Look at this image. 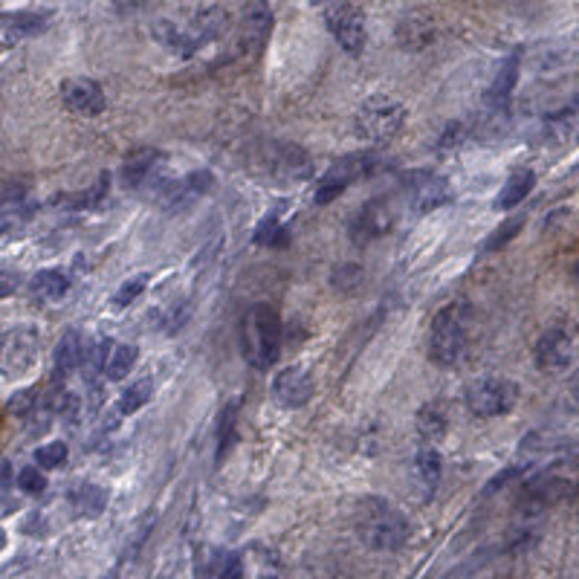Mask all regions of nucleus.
I'll use <instances>...</instances> for the list:
<instances>
[{
    "label": "nucleus",
    "mask_w": 579,
    "mask_h": 579,
    "mask_svg": "<svg viewBox=\"0 0 579 579\" xmlns=\"http://www.w3.org/2000/svg\"><path fill=\"white\" fill-rule=\"evenodd\" d=\"M357 536L371 551H397L409 539V522L406 516L391 507L386 498H362L357 507Z\"/></svg>",
    "instance_id": "nucleus-1"
},
{
    "label": "nucleus",
    "mask_w": 579,
    "mask_h": 579,
    "mask_svg": "<svg viewBox=\"0 0 579 579\" xmlns=\"http://www.w3.org/2000/svg\"><path fill=\"white\" fill-rule=\"evenodd\" d=\"M469 304L449 302L441 307L429 328V357L435 365L452 368L467 354L469 342Z\"/></svg>",
    "instance_id": "nucleus-2"
},
{
    "label": "nucleus",
    "mask_w": 579,
    "mask_h": 579,
    "mask_svg": "<svg viewBox=\"0 0 579 579\" xmlns=\"http://www.w3.org/2000/svg\"><path fill=\"white\" fill-rule=\"evenodd\" d=\"M241 339H244V354L249 365L258 371H270L281 354V322H278L276 307L264 302L252 304L244 316Z\"/></svg>",
    "instance_id": "nucleus-3"
},
{
    "label": "nucleus",
    "mask_w": 579,
    "mask_h": 579,
    "mask_svg": "<svg viewBox=\"0 0 579 579\" xmlns=\"http://www.w3.org/2000/svg\"><path fill=\"white\" fill-rule=\"evenodd\" d=\"M226 29H229V12L221 9V6H209V9H203V12L194 15L189 27L180 29L174 27V24H157L154 32H157V41H163L177 56L189 58L194 56L197 50H203L206 44L223 38Z\"/></svg>",
    "instance_id": "nucleus-4"
},
{
    "label": "nucleus",
    "mask_w": 579,
    "mask_h": 579,
    "mask_svg": "<svg viewBox=\"0 0 579 579\" xmlns=\"http://www.w3.org/2000/svg\"><path fill=\"white\" fill-rule=\"evenodd\" d=\"M354 125H357V134L362 139L388 142L403 131L406 108H403V102H397L391 96H371L359 105Z\"/></svg>",
    "instance_id": "nucleus-5"
},
{
    "label": "nucleus",
    "mask_w": 579,
    "mask_h": 579,
    "mask_svg": "<svg viewBox=\"0 0 579 579\" xmlns=\"http://www.w3.org/2000/svg\"><path fill=\"white\" fill-rule=\"evenodd\" d=\"M519 386L507 377H481L467 388V406L475 417H504L519 403Z\"/></svg>",
    "instance_id": "nucleus-6"
},
{
    "label": "nucleus",
    "mask_w": 579,
    "mask_h": 579,
    "mask_svg": "<svg viewBox=\"0 0 579 579\" xmlns=\"http://www.w3.org/2000/svg\"><path fill=\"white\" fill-rule=\"evenodd\" d=\"M377 168H380V157H377V154H351V157L333 163V166L325 171V177L319 180V186H316V203H319V206L333 203L348 186H354L357 180L374 174Z\"/></svg>",
    "instance_id": "nucleus-7"
},
{
    "label": "nucleus",
    "mask_w": 579,
    "mask_h": 579,
    "mask_svg": "<svg viewBox=\"0 0 579 579\" xmlns=\"http://www.w3.org/2000/svg\"><path fill=\"white\" fill-rule=\"evenodd\" d=\"M403 194L414 215H429L452 200V186L435 171H409L403 174Z\"/></svg>",
    "instance_id": "nucleus-8"
},
{
    "label": "nucleus",
    "mask_w": 579,
    "mask_h": 579,
    "mask_svg": "<svg viewBox=\"0 0 579 579\" xmlns=\"http://www.w3.org/2000/svg\"><path fill=\"white\" fill-rule=\"evenodd\" d=\"M38 359V331L15 328L0 339V374L9 380L24 377Z\"/></svg>",
    "instance_id": "nucleus-9"
},
{
    "label": "nucleus",
    "mask_w": 579,
    "mask_h": 579,
    "mask_svg": "<svg viewBox=\"0 0 579 579\" xmlns=\"http://www.w3.org/2000/svg\"><path fill=\"white\" fill-rule=\"evenodd\" d=\"M574 336L568 328L556 325L551 331H545L539 336L536 348H533V359H536V368L548 377H556V374H565L571 365H574Z\"/></svg>",
    "instance_id": "nucleus-10"
},
{
    "label": "nucleus",
    "mask_w": 579,
    "mask_h": 579,
    "mask_svg": "<svg viewBox=\"0 0 579 579\" xmlns=\"http://www.w3.org/2000/svg\"><path fill=\"white\" fill-rule=\"evenodd\" d=\"M325 24L331 29V35L336 38V44L351 53V56H359L365 50V18L359 12L354 3L342 0V3H333L325 9Z\"/></svg>",
    "instance_id": "nucleus-11"
},
{
    "label": "nucleus",
    "mask_w": 579,
    "mask_h": 579,
    "mask_svg": "<svg viewBox=\"0 0 579 579\" xmlns=\"http://www.w3.org/2000/svg\"><path fill=\"white\" fill-rule=\"evenodd\" d=\"M394 229V209L386 197H374L365 206H359L354 218L348 221V235L357 247H365L377 238H383L386 232Z\"/></svg>",
    "instance_id": "nucleus-12"
},
{
    "label": "nucleus",
    "mask_w": 579,
    "mask_h": 579,
    "mask_svg": "<svg viewBox=\"0 0 579 579\" xmlns=\"http://www.w3.org/2000/svg\"><path fill=\"white\" fill-rule=\"evenodd\" d=\"M267 163V174L273 180H284V183H304L313 177V160L310 154L293 145V142H273L264 154Z\"/></svg>",
    "instance_id": "nucleus-13"
},
{
    "label": "nucleus",
    "mask_w": 579,
    "mask_h": 579,
    "mask_svg": "<svg viewBox=\"0 0 579 579\" xmlns=\"http://www.w3.org/2000/svg\"><path fill=\"white\" fill-rule=\"evenodd\" d=\"M273 32V9L267 0H249L241 12V27H238V44L247 56H258Z\"/></svg>",
    "instance_id": "nucleus-14"
},
{
    "label": "nucleus",
    "mask_w": 579,
    "mask_h": 579,
    "mask_svg": "<svg viewBox=\"0 0 579 579\" xmlns=\"http://www.w3.org/2000/svg\"><path fill=\"white\" fill-rule=\"evenodd\" d=\"M61 102L79 116H99L108 105L105 90L93 79H67L61 84Z\"/></svg>",
    "instance_id": "nucleus-15"
},
{
    "label": "nucleus",
    "mask_w": 579,
    "mask_h": 579,
    "mask_svg": "<svg viewBox=\"0 0 579 579\" xmlns=\"http://www.w3.org/2000/svg\"><path fill=\"white\" fill-rule=\"evenodd\" d=\"M273 397L284 409H302L313 397V377L304 368H281L273 380Z\"/></svg>",
    "instance_id": "nucleus-16"
},
{
    "label": "nucleus",
    "mask_w": 579,
    "mask_h": 579,
    "mask_svg": "<svg viewBox=\"0 0 579 579\" xmlns=\"http://www.w3.org/2000/svg\"><path fill=\"white\" fill-rule=\"evenodd\" d=\"M163 163H166V157H163V151H157V148L131 151L128 160H125V166H122V183H125L128 189H139V186H145L148 180H154V177L160 174Z\"/></svg>",
    "instance_id": "nucleus-17"
},
{
    "label": "nucleus",
    "mask_w": 579,
    "mask_h": 579,
    "mask_svg": "<svg viewBox=\"0 0 579 579\" xmlns=\"http://www.w3.org/2000/svg\"><path fill=\"white\" fill-rule=\"evenodd\" d=\"M519 67H522V56L513 53L510 58H504V64L498 67L496 79L487 87L484 93V105H490L493 111H504L513 99V90H516V82H519Z\"/></svg>",
    "instance_id": "nucleus-18"
},
{
    "label": "nucleus",
    "mask_w": 579,
    "mask_h": 579,
    "mask_svg": "<svg viewBox=\"0 0 579 579\" xmlns=\"http://www.w3.org/2000/svg\"><path fill=\"white\" fill-rule=\"evenodd\" d=\"M533 186H536V171L533 168H516L498 192L496 209H501V212L516 209L522 200H527V194L533 192Z\"/></svg>",
    "instance_id": "nucleus-19"
},
{
    "label": "nucleus",
    "mask_w": 579,
    "mask_h": 579,
    "mask_svg": "<svg viewBox=\"0 0 579 579\" xmlns=\"http://www.w3.org/2000/svg\"><path fill=\"white\" fill-rule=\"evenodd\" d=\"M212 174L209 171H194L189 174L186 180H180V183H171L166 189V203L168 206H186V203H192L194 197H200V194H206L212 189Z\"/></svg>",
    "instance_id": "nucleus-20"
},
{
    "label": "nucleus",
    "mask_w": 579,
    "mask_h": 579,
    "mask_svg": "<svg viewBox=\"0 0 579 579\" xmlns=\"http://www.w3.org/2000/svg\"><path fill=\"white\" fill-rule=\"evenodd\" d=\"M70 504L76 510L79 519H96L105 513L108 507V493L99 487V484H79L73 493H70Z\"/></svg>",
    "instance_id": "nucleus-21"
},
{
    "label": "nucleus",
    "mask_w": 579,
    "mask_h": 579,
    "mask_svg": "<svg viewBox=\"0 0 579 579\" xmlns=\"http://www.w3.org/2000/svg\"><path fill=\"white\" fill-rule=\"evenodd\" d=\"M414 426H417V435L423 441H441L449 429V414L438 403H426L414 417Z\"/></svg>",
    "instance_id": "nucleus-22"
},
{
    "label": "nucleus",
    "mask_w": 579,
    "mask_h": 579,
    "mask_svg": "<svg viewBox=\"0 0 579 579\" xmlns=\"http://www.w3.org/2000/svg\"><path fill=\"white\" fill-rule=\"evenodd\" d=\"M412 467H414V478H417V481H420L429 493L441 484L443 461H441V455H438L432 446H423V449H417V452H414Z\"/></svg>",
    "instance_id": "nucleus-23"
},
{
    "label": "nucleus",
    "mask_w": 579,
    "mask_h": 579,
    "mask_svg": "<svg viewBox=\"0 0 579 579\" xmlns=\"http://www.w3.org/2000/svg\"><path fill=\"white\" fill-rule=\"evenodd\" d=\"M79 359H82V339H79V333H64V339L58 342L56 348V383H64L79 368Z\"/></svg>",
    "instance_id": "nucleus-24"
},
{
    "label": "nucleus",
    "mask_w": 579,
    "mask_h": 579,
    "mask_svg": "<svg viewBox=\"0 0 579 579\" xmlns=\"http://www.w3.org/2000/svg\"><path fill=\"white\" fill-rule=\"evenodd\" d=\"M400 44L406 50H423L432 38H435V24L426 18V15H409L403 24H400Z\"/></svg>",
    "instance_id": "nucleus-25"
},
{
    "label": "nucleus",
    "mask_w": 579,
    "mask_h": 579,
    "mask_svg": "<svg viewBox=\"0 0 579 579\" xmlns=\"http://www.w3.org/2000/svg\"><path fill=\"white\" fill-rule=\"evenodd\" d=\"M139 359V348L134 345H111V351H108V357H105V377L111 380V383H119V380H125L128 374H131V368H134V362Z\"/></svg>",
    "instance_id": "nucleus-26"
},
{
    "label": "nucleus",
    "mask_w": 579,
    "mask_h": 579,
    "mask_svg": "<svg viewBox=\"0 0 579 579\" xmlns=\"http://www.w3.org/2000/svg\"><path fill=\"white\" fill-rule=\"evenodd\" d=\"M252 244H258V247H267V249H284L290 244V232H287V226L281 223V218L276 215H267L264 221L255 226V232H252Z\"/></svg>",
    "instance_id": "nucleus-27"
},
{
    "label": "nucleus",
    "mask_w": 579,
    "mask_h": 579,
    "mask_svg": "<svg viewBox=\"0 0 579 579\" xmlns=\"http://www.w3.org/2000/svg\"><path fill=\"white\" fill-rule=\"evenodd\" d=\"M70 287V278L64 276L61 270H41L38 276L29 281V290L38 296V299H47V302H56L67 293Z\"/></svg>",
    "instance_id": "nucleus-28"
},
{
    "label": "nucleus",
    "mask_w": 579,
    "mask_h": 579,
    "mask_svg": "<svg viewBox=\"0 0 579 579\" xmlns=\"http://www.w3.org/2000/svg\"><path fill=\"white\" fill-rule=\"evenodd\" d=\"M151 397H154V383H151L148 377H142V380H137L134 386H128L122 391V397H119V412L122 414L139 412L142 406H148Z\"/></svg>",
    "instance_id": "nucleus-29"
},
{
    "label": "nucleus",
    "mask_w": 579,
    "mask_h": 579,
    "mask_svg": "<svg viewBox=\"0 0 579 579\" xmlns=\"http://www.w3.org/2000/svg\"><path fill=\"white\" fill-rule=\"evenodd\" d=\"M235 426H238V406H235V403H226L221 417H218V464H223L226 452H229L232 443H235Z\"/></svg>",
    "instance_id": "nucleus-30"
},
{
    "label": "nucleus",
    "mask_w": 579,
    "mask_h": 579,
    "mask_svg": "<svg viewBox=\"0 0 579 579\" xmlns=\"http://www.w3.org/2000/svg\"><path fill=\"white\" fill-rule=\"evenodd\" d=\"M209 579H244V562L238 553H218L212 562Z\"/></svg>",
    "instance_id": "nucleus-31"
},
{
    "label": "nucleus",
    "mask_w": 579,
    "mask_h": 579,
    "mask_svg": "<svg viewBox=\"0 0 579 579\" xmlns=\"http://www.w3.org/2000/svg\"><path fill=\"white\" fill-rule=\"evenodd\" d=\"M67 461V443L53 441L35 449V464L41 469H58Z\"/></svg>",
    "instance_id": "nucleus-32"
},
{
    "label": "nucleus",
    "mask_w": 579,
    "mask_h": 579,
    "mask_svg": "<svg viewBox=\"0 0 579 579\" xmlns=\"http://www.w3.org/2000/svg\"><path fill=\"white\" fill-rule=\"evenodd\" d=\"M148 287V276H134V278H128L119 290H116V296H113V307L116 310H122V307H128L131 302H137L139 299V293Z\"/></svg>",
    "instance_id": "nucleus-33"
},
{
    "label": "nucleus",
    "mask_w": 579,
    "mask_h": 579,
    "mask_svg": "<svg viewBox=\"0 0 579 579\" xmlns=\"http://www.w3.org/2000/svg\"><path fill=\"white\" fill-rule=\"evenodd\" d=\"M18 487L29 493V496H38V493H44L47 490V478H44V472L35 467H24L18 472Z\"/></svg>",
    "instance_id": "nucleus-34"
},
{
    "label": "nucleus",
    "mask_w": 579,
    "mask_h": 579,
    "mask_svg": "<svg viewBox=\"0 0 579 579\" xmlns=\"http://www.w3.org/2000/svg\"><path fill=\"white\" fill-rule=\"evenodd\" d=\"M522 226H524V215H519V218H513V221H507L501 229H498L496 235L484 244V249H501L507 241H513L519 232H522Z\"/></svg>",
    "instance_id": "nucleus-35"
},
{
    "label": "nucleus",
    "mask_w": 579,
    "mask_h": 579,
    "mask_svg": "<svg viewBox=\"0 0 579 579\" xmlns=\"http://www.w3.org/2000/svg\"><path fill=\"white\" fill-rule=\"evenodd\" d=\"M359 281H362V270H359L357 264L336 267V273H333V284H336L339 290H354Z\"/></svg>",
    "instance_id": "nucleus-36"
},
{
    "label": "nucleus",
    "mask_w": 579,
    "mask_h": 579,
    "mask_svg": "<svg viewBox=\"0 0 579 579\" xmlns=\"http://www.w3.org/2000/svg\"><path fill=\"white\" fill-rule=\"evenodd\" d=\"M21 287V276L12 270H0V299H9Z\"/></svg>",
    "instance_id": "nucleus-37"
},
{
    "label": "nucleus",
    "mask_w": 579,
    "mask_h": 579,
    "mask_svg": "<svg viewBox=\"0 0 579 579\" xmlns=\"http://www.w3.org/2000/svg\"><path fill=\"white\" fill-rule=\"evenodd\" d=\"M15 215H18V200H3L0 197V235L12 226Z\"/></svg>",
    "instance_id": "nucleus-38"
},
{
    "label": "nucleus",
    "mask_w": 579,
    "mask_h": 579,
    "mask_svg": "<svg viewBox=\"0 0 579 579\" xmlns=\"http://www.w3.org/2000/svg\"><path fill=\"white\" fill-rule=\"evenodd\" d=\"M313 6H322V9H328V6H333V3H342V0H310Z\"/></svg>",
    "instance_id": "nucleus-39"
},
{
    "label": "nucleus",
    "mask_w": 579,
    "mask_h": 579,
    "mask_svg": "<svg viewBox=\"0 0 579 579\" xmlns=\"http://www.w3.org/2000/svg\"><path fill=\"white\" fill-rule=\"evenodd\" d=\"M9 24H12V15H0V27L9 29Z\"/></svg>",
    "instance_id": "nucleus-40"
},
{
    "label": "nucleus",
    "mask_w": 579,
    "mask_h": 579,
    "mask_svg": "<svg viewBox=\"0 0 579 579\" xmlns=\"http://www.w3.org/2000/svg\"><path fill=\"white\" fill-rule=\"evenodd\" d=\"M3 548H6V533L0 530V551H3Z\"/></svg>",
    "instance_id": "nucleus-41"
},
{
    "label": "nucleus",
    "mask_w": 579,
    "mask_h": 579,
    "mask_svg": "<svg viewBox=\"0 0 579 579\" xmlns=\"http://www.w3.org/2000/svg\"><path fill=\"white\" fill-rule=\"evenodd\" d=\"M270 579H273V577H270Z\"/></svg>",
    "instance_id": "nucleus-42"
}]
</instances>
